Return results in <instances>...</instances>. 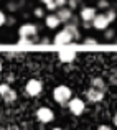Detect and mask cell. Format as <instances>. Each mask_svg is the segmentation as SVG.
Masks as SVG:
<instances>
[{
    "instance_id": "15",
    "label": "cell",
    "mask_w": 117,
    "mask_h": 130,
    "mask_svg": "<svg viewBox=\"0 0 117 130\" xmlns=\"http://www.w3.org/2000/svg\"><path fill=\"white\" fill-rule=\"evenodd\" d=\"M2 99L7 102V104H12V102H15V101H17V91H15V89H12V87H10L8 91H7L5 94L2 95Z\"/></svg>"
},
{
    "instance_id": "12",
    "label": "cell",
    "mask_w": 117,
    "mask_h": 130,
    "mask_svg": "<svg viewBox=\"0 0 117 130\" xmlns=\"http://www.w3.org/2000/svg\"><path fill=\"white\" fill-rule=\"evenodd\" d=\"M45 25L50 30H56V28H60L61 22L58 20V17L54 13H50V15H45Z\"/></svg>"
},
{
    "instance_id": "6",
    "label": "cell",
    "mask_w": 117,
    "mask_h": 130,
    "mask_svg": "<svg viewBox=\"0 0 117 130\" xmlns=\"http://www.w3.org/2000/svg\"><path fill=\"white\" fill-rule=\"evenodd\" d=\"M91 25H92V28H94V30H99V31H104V30H107V28H109L111 22L107 20L106 13H104V12H101V13H96V17L92 18Z\"/></svg>"
},
{
    "instance_id": "22",
    "label": "cell",
    "mask_w": 117,
    "mask_h": 130,
    "mask_svg": "<svg viewBox=\"0 0 117 130\" xmlns=\"http://www.w3.org/2000/svg\"><path fill=\"white\" fill-rule=\"evenodd\" d=\"M5 23H7V13L3 12V10H0V28H2Z\"/></svg>"
},
{
    "instance_id": "24",
    "label": "cell",
    "mask_w": 117,
    "mask_h": 130,
    "mask_svg": "<svg viewBox=\"0 0 117 130\" xmlns=\"http://www.w3.org/2000/svg\"><path fill=\"white\" fill-rule=\"evenodd\" d=\"M46 10H50L51 13H54L58 8H56V5H54V2H48V3H46Z\"/></svg>"
},
{
    "instance_id": "9",
    "label": "cell",
    "mask_w": 117,
    "mask_h": 130,
    "mask_svg": "<svg viewBox=\"0 0 117 130\" xmlns=\"http://www.w3.org/2000/svg\"><path fill=\"white\" fill-rule=\"evenodd\" d=\"M104 95H106V92H101V91H97V89H92V87H89L87 91H86V99H87L89 102H92V104H97V102H101L102 99H104Z\"/></svg>"
},
{
    "instance_id": "2",
    "label": "cell",
    "mask_w": 117,
    "mask_h": 130,
    "mask_svg": "<svg viewBox=\"0 0 117 130\" xmlns=\"http://www.w3.org/2000/svg\"><path fill=\"white\" fill-rule=\"evenodd\" d=\"M66 107H68V110H69L73 115L79 117V115H82L84 110H86V102L82 101V99H79V97H71L69 101H68Z\"/></svg>"
},
{
    "instance_id": "14",
    "label": "cell",
    "mask_w": 117,
    "mask_h": 130,
    "mask_svg": "<svg viewBox=\"0 0 117 130\" xmlns=\"http://www.w3.org/2000/svg\"><path fill=\"white\" fill-rule=\"evenodd\" d=\"M64 28H66L68 31L73 35V40H74V41L81 38V35H79V25H78V23H71V22H68V23H64Z\"/></svg>"
},
{
    "instance_id": "17",
    "label": "cell",
    "mask_w": 117,
    "mask_h": 130,
    "mask_svg": "<svg viewBox=\"0 0 117 130\" xmlns=\"http://www.w3.org/2000/svg\"><path fill=\"white\" fill-rule=\"evenodd\" d=\"M106 17H107V20H109V22H115V10L114 8H107V10H106Z\"/></svg>"
},
{
    "instance_id": "1",
    "label": "cell",
    "mask_w": 117,
    "mask_h": 130,
    "mask_svg": "<svg viewBox=\"0 0 117 130\" xmlns=\"http://www.w3.org/2000/svg\"><path fill=\"white\" fill-rule=\"evenodd\" d=\"M71 97H73V91H71L69 86L60 84V86H56L53 89V101L58 102L60 105H66Z\"/></svg>"
},
{
    "instance_id": "7",
    "label": "cell",
    "mask_w": 117,
    "mask_h": 130,
    "mask_svg": "<svg viewBox=\"0 0 117 130\" xmlns=\"http://www.w3.org/2000/svg\"><path fill=\"white\" fill-rule=\"evenodd\" d=\"M73 41H74L73 35H71L66 28L58 30L56 35H54V38H53V43L54 44H69V43H73Z\"/></svg>"
},
{
    "instance_id": "27",
    "label": "cell",
    "mask_w": 117,
    "mask_h": 130,
    "mask_svg": "<svg viewBox=\"0 0 117 130\" xmlns=\"http://www.w3.org/2000/svg\"><path fill=\"white\" fill-rule=\"evenodd\" d=\"M41 44H50L51 43V40L48 38V36H43V38H41V41H40Z\"/></svg>"
},
{
    "instance_id": "18",
    "label": "cell",
    "mask_w": 117,
    "mask_h": 130,
    "mask_svg": "<svg viewBox=\"0 0 117 130\" xmlns=\"http://www.w3.org/2000/svg\"><path fill=\"white\" fill-rule=\"evenodd\" d=\"M109 7H111L109 0H97V8H101V10H107Z\"/></svg>"
},
{
    "instance_id": "25",
    "label": "cell",
    "mask_w": 117,
    "mask_h": 130,
    "mask_svg": "<svg viewBox=\"0 0 117 130\" xmlns=\"http://www.w3.org/2000/svg\"><path fill=\"white\" fill-rule=\"evenodd\" d=\"M84 43H86V44H97V40H96V38H91V36H87V38H84Z\"/></svg>"
},
{
    "instance_id": "30",
    "label": "cell",
    "mask_w": 117,
    "mask_h": 130,
    "mask_svg": "<svg viewBox=\"0 0 117 130\" xmlns=\"http://www.w3.org/2000/svg\"><path fill=\"white\" fill-rule=\"evenodd\" d=\"M53 130H63V128H61V127H54Z\"/></svg>"
},
{
    "instance_id": "21",
    "label": "cell",
    "mask_w": 117,
    "mask_h": 130,
    "mask_svg": "<svg viewBox=\"0 0 117 130\" xmlns=\"http://www.w3.org/2000/svg\"><path fill=\"white\" fill-rule=\"evenodd\" d=\"M8 89H10V84H7V83H2V84H0V97H2V95L8 91Z\"/></svg>"
},
{
    "instance_id": "10",
    "label": "cell",
    "mask_w": 117,
    "mask_h": 130,
    "mask_svg": "<svg viewBox=\"0 0 117 130\" xmlns=\"http://www.w3.org/2000/svg\"><path fill=\"white\" fill-rule=\"evenodd\" d=\"M54 15L58 17V20L61 23H68L71 20V17H73V10H69L68 7H63V8H58L54 12Z\"/></svg>"
},
{
    "instance_id": "8",
    "label": "cell",
    "mask_w": 117,
    "mask_h": 130,
    "mask_svg": "<svg viewBox=\"0 0 117 130\" xmlns=\"http://www.w3.org/2000/svg\"><path fill=\"white\" fill-rule=\"evenodd\" d=\"M96 13H97V10H96L94 7H82V8L79 10V20H81V22H92Z\"/></svg>"
},
{
    "instance_id": "13",
    "label": "cell",
    "mask_w": 117,
    "mask_h": 130,
    "mask_svg": "<svg viewBox=\"0 0 117 130\" xmlns=\"http://www.w3.org/2000/svg\"><path fill=\"white\" fill-rule=\"evenodd\" d=\"M91 87L97 89V91H101V92H106L107 91V83H106L102 77H92L91 79Z\"/></svg>"
},
{
    "instance_id": "3",
    "label": "cell",
    "mask_w": 117,
    "mask_h": 130,
    "mask_svg": "<svg viewBox=\"0 0 117 130\" xmlns=\"http://www.w3.org/2000/svg\"><path fill=\"white\" fill-rule=\"evenodd\" d=\"M25 92L30 97H38V95L43 92V81L40 79H30L28 83L25 84Z\"/></svg>"
},
{
    "instance_id": "29",
    "label": "cell",
    "mask_w": 117,
    "mask_h": 130,
    "mask_svg": "<svg viewBox=\"0 0 117 130\" xmlns=\"http://www.w3.org/2000/svg\"><path fill=\"white\" fill-rule=\"evenodd\" d=\"M40 2H43V3H45V5H46V3H48V2H53V0H40Z\"/></svg>"
},
{
    "instance_id": "11",
    "label": "cell",
    "mask_w": 117,
    "mask_h": 130,
    "mask_svg": "<svg viewBox=\"0 0 117 130\" xmlns=\"http://www.w3.org/2000/svg\"><path fill=\"white\" fill-rule=\"evenodd\" d=\"M58 58H60L61 63H73L76 59V51L74 50H61L58 53Z\"/></svg>"
},
{
    "instance_id": "4",
    "label": "cell",
    "mask_w": 117,
    "mask_h": 130,
    "mask_svg": "<svg viewBox=\"0 0 117 130\" xmlns=\"http://www.w3.org/2000/svg\"><path fill=\"white\" fill-rule=\"evenodd\" d=\"M38 35V26L35 25V23H23V25H20L18 28V38H33V36Z\"/></svg>"
},
{
    "instance_id": "23",
    "label": "cell",
    "mask_w": 117,
    "mask_h": 130,
    "mask_svg": "<svg viewBox=\"0 0 117 130\" xmlns=\"http://www.w3.org/2000/svg\"><path fill=\"white\" fill-rule=\"evenodd\" d=\"M54 5H56V8H63V7H66V2L68 0H53Z\"/></svg>"
},
{
    "instance_id": "31",
    "label": "cell",
    "mask_w": 117,
    "mask_h": 130,
    "mask_svg": "<svg viewBox=\"0 0 117 130\" xmlns=\"http://www.w3.org/2000/svg\"><path fill=\"white\" fill-rule=\"evenodd\" d=\"M0 73H2V61H0Z\"/></svg>"
},
{
    "instance_id": "20",
    "label": "cell",
    "mask_w": 117,
    "mask_h": 130,
    "mask_svg": "<svg viewBox=\"0 0 117 130\" xmlns=\"http://www.w3.org/2000/svg\"><path fill=\"white\" fill-rule=\"evenodd\" d=\"M22 2H23V0H20V3H15V2H8V5H7V7H8V10H10V12H15V10H18V7L22 5Z\"/></svg>"
},
{
    "instance_id": "28",
    "label": "cell",
    "mask_w": 117,
    "mask_h": 130,
    "mask_svg": "<svg viewBox=\"0 0 117 130\" xmlns=\"http://www.w3.org/2000/svg\"><path fill=\"white\" fill-rule=\"evenodd\" d=\"M82 26H84V30H91V28H92L91 22H82Z\"/></svg>"
},
{
    "instance_id": "19",
    "label": "cell",
    "mask_w": 117,
    "mask_h": 130,
    "mask_svg": "<svg viewBox=\"0 0 117 130\" xmlns=\"http://www.w3.org/2000/svg\"><path fill=\"white\" fill-rule=\"evenodd\" d=\"M33 15H35L36 18H43V17H45V8H40V7H36V8L33 10Z\"/></svg>"
},
{
    "instance_id": "26",
    "label": "cell",
    "mask_w": 117,
    "mask_h": 130,
    "mask_svg": "<svg viewBox=\"0 0 117 130\" xmlns=\"http://www.w3.org/2000/svg\"><path fill=\"white\" fill-rule=\"evenodd\" d=\"M97 130H112V127H111V125H106V124H101L97 127Z\"/></svg>"
},
{
    "instance_id": "5",
    "label": "cell",
    "mask_w": 117,
    "mask_h": 130,
    "mask_svg": "<svg viewBox=\"0 0 117 130\" xmlns=\"http://www.w3.org/2000/svg\"><path fill=\"white\" fill-rule=\"evenodd\" d=\"M35 117L41 124H50V122L54 120V112L50 107H38L35 112Z\"/></svg>"
},
{
    "instance_id": "16",
    "label": "cell",
    "mask_w": 117,
    "mask_h": 130,
    "mask_svg": "<svg viewBox=\"0 0 117 130\" xmlns=\"http://www.w3.org/2000/svg\"><path fill=\"white\" fill-rule=\"evenodd\" d=\"M104 38H106V41H112V40L115 38V30L114 28L104 30Z\"/></svg>"
}]
</instances>
